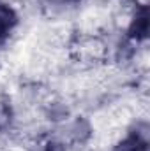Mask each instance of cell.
I'll return each mask as SVG.
<instances>
[{
    "mask_svg": "<svg viewBox=\"0 0 150 151\" xmlns=\"http://www.w3.org/2000/svg\"><path fill=\"white\" fill-rule=\"evenodd\" d=\"M16 21H18L16 12L9 5H5V4L0 2V44L9 37V34L16 27Z\"/></svg>",
    "mask_w": 150,
    "mask_h": 151,
    "instance_id": "obj_1",
    "label": "cell"
},
{
    "mask_svg": "<svg viewBox=\"0 0 150 151\" xmlns=\"http://www.w3.org/2000/svg\"><path fill=\"white\" fill-rule=\"evenodd\" d=\"M71 2H73V0H71Z\"/></svg>",
    "mask_w": 150,
    "mask_h": 151,
    "instance_id": "obj_4",
    "label": "cell"
},
{
    "mask_svg": "<svg viewBox=\"0 0 150 151\" xmlns=\"http://www.w3.org/2000/svg\"><path fill=\"white\" fill-rule=\"evenodd\" d=\"M149 32V16L147 9H141V12L136 16V21L131 27V35H136V39H143Z\"/></svg>",
    "mask_w": 150,
    "mask_h": 151,
    "instance_id": "obj_2",
    "label": "cell"
},
{
    "mask_svg": "<svg viewBox=\"0 0 150 151\" xmlns=\"http://www.w3.org/2000/svg\"><path fill=\"white\" fill-rule=\"evenodd\" d=\"M115 151H147V142L140 135H131L124 142H120Z\"/></svg>",
    "mask_w": 150,
    "mask_h": 151,
    "instance_id": "obj_3",
    "label": "cell"
}]
</instances>
